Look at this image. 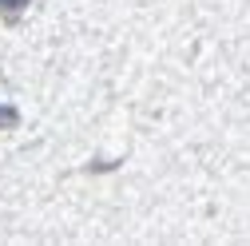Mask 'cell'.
<instances>
[{
  "instance_id": "2",
  "label": "cell",
  "mask_w": 250,
  "mask_h": 246,
  "mask_svg": "<svg viewBox=\"0 0 250 246\" xmlns=\"http://www.w3.org/2000/svg\"><path fill=\"white\" fill-rule=\"evenodd\" d=\"M16 107H0V127H16Z\"/></svg>"
},
{
  "instance_id": "1",
  "label": "cell",
  "mask_w": 250,
  "mask_h": 246,
  "mask_svg": "<svg viewBox=\"0 0 250 246\" xmlns=\"http://www.w3.org/2000/svg\"><path fill=\"white\" fill-rule=\"evenodd\" d=\"M32 0H0V16H20Z\"/></svg>"
}]
</instances>
